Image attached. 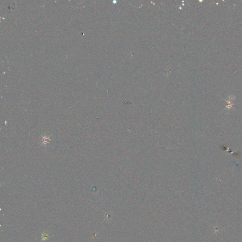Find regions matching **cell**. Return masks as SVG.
I'll return each instance as SVG.
<instances>
[{"label":"cell","mask_w":242,"mask_h":242,"mask_svg":"<svg viewBox=\"0 0 242 242\" xmlns=\"http://www.w3.org/2000/svg\"><path fill=\"white\" fill-rule=\"evenodd\" d=\"M48 240V234L46 233H42L41 236V241H46Z\"/></svg>","instance_id":"1"}]
</instances>
